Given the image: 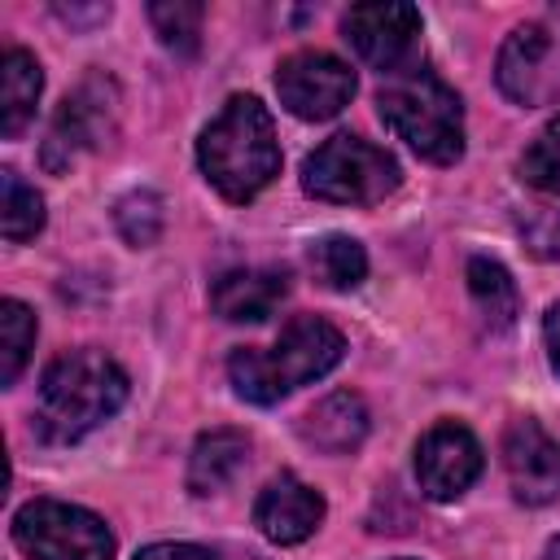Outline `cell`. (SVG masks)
Returning a JSON list of instances; mask_svg holds the SVG:
<instances>
[{"label":"cell","instance_id":"cell-9","mask_svg":"<svg viewBox=\"0 0 560 560\" xmlns=\"http://www.w3.org/2000/svg\"><path fill=\"white\" fill-rule=\"evenodd\" d=\"M499 88L516 105H551L560 96V22H525L499 48Z\"/></svg>","mask_w":560,"mask_h":560},{"label":"cell","instance_id":"cell-20","mask_svg":"<svg viewBox=\"0 0 560 560\" xmlns=\"http://www.w3.org/2000/svg\"><path fill=\"white\" fill-rule=\"evenodd\" d=\"M311 267H315V276L328 284V289H359L363 284V276H368V254H363V245L354 241V236H324V241H315V249H311Z\"/></svg>","mask_w":560,"mask_h":560},{"label":"cell","instance_id":"cell-14","mask_svg":"<svg viewBox=\"0 0 560 560\" xmlns=\"http://www.w3.org/2000/svg\"><path fill=\"white\" fill-rule=\"evenodd\" d=\"M289 293V276L271 267H236L223 271L210 289V306L228 324H262Z\"/></svg>","mask_w":560,"mask_h":560},{"label":"cell","instance_id":"cell-21","mask_svg":"<svg viewBox=\"0 0 560 560\" xmlns=\"http://www.w3.org/2000/svg\"><path fill=\"white\" fill-rule=\"evenodd\" d=\"M0 346H4L0 350V381L13 385L22 376L31 350H35V315L18 298H4L0 302Z\"/></svg>","mask_w":560,"mask_h":560},{"label":"cell","instance_id":"cell-10","mask_svg":"<svg viewBox=\"0 0 560 560\" xmlns=\"http://www.w3.org/2000/svg\"><path fill=\"white\" fill-rule=\"evenodd\" d=\"M276 92H280V105L293 118L324 122V118H332V114H341L350 105V96H354V70L341 57H332V52L302 48V52H293V57L280 61Z\"/></svg>","mask_w":560,"mask_h":560},{"label":"cell","instance_id":"cell-26","mask_svg":"<svg viewBox=\"0 0 560 560\" xmlns=\"http://www.w3.org/2000/svg\"><path fill=\"white\" fill-rule=\"evenodd\" d=\"M136 560H219V556L197 542H153V547L136 551Z\"/></svg>","mask_w":560,"mask_h":560},{"label":"cell","instance_id":"cell-3","mask_svg":"<svg viewBox=\"0 0 560 560\" xmlns=\"http://www.w3.org/2000/svg\"><path fill=\"white\" fill-rule=\"evenodd\" d=\"M197 162L228 201L258 197L280 171V144L267 105L258 96H232L201 131Z\"/></svg>","mask_w":560,"mask_h":560},{"label":"cell","instance_id":"cell-7","mask_svg":"<svg viewBox=\"0 0 560 560\" xmlns=\"http://www.w3.org/2000/svg\"><path fill=\"white\" fill-rule=\"evenodd\" d=\"M114 122H118V88L105 74L83 79L61 101V109H57V118L48 127V140L39 149V162L52 175L70 171L88 149L105 144V136H114Z\"/></svg>","mask_w":560,"mask_h":560},{"label":"cell","instance_id":"cell-23","mask_svg":"<svg viewBox=\"0 0 560 560\" xmlns=\"http://www.w3.org/2000/svg\"><path fill=\"white\" fill-rule=\"evenodd\" d=\"M114 228L122 232V241L127 245H153L158 236H162V201H158V192H149V188H140V192H127V197H118V206H114Z\"/></svg>","mask_w":560,"mask_h":560},{"label":"cell","instance_id":"cell-8","mask_svg":"<svg viewBox=\"0 0 560 560\" xmlns=\"http://www.w3.org/2000/svg\"><path fill=\"white\" fill-rule=\"evenodd\" d=\"M341 31L350 48L381 74H407L420 66V9L376 0V4H354L341 18Z\"/></svg>","mask_w":560,"mask_h":560},{"label":"cell","instance_id":"cell-12","mask_svg":"<svg viewBox=\"0 0 560 560\" xmlns=\"http://www.w3.org/2000/svg\"><path fill=\"white\" fill-rule=\"evenodd\" d=\"M503 468L512 494L529 508L560 499V442L538 420H512L503 433Z\"/></svg>","mask_w":560,"mask_h":560},{"label":"cell","instance_id":"cell-2","mask_svg":"<svg viewBox=\"0 0 560 560\" xmlns=\"http://www.w3.org/2000/svg\"><path fill=\"white\" fill-rule=\"evenodd\" d=\"M127 402V372L105 350L57 354L39 376V438L79 442Z\"/></svg>","mask_w":560,"mask_h":560},{"label":"cell","instance_id":"cell-5","mask_svg":"<svg viewBox=\"0 0 560 560\" xmlns=\"http://www.w3.org/2000/svg\"><path fill=\"white\" fill-rule=\"evenodd\" d=\"M402 184L394 153L363 136H332L302 162V188L319 201L337 206H372L385 201Z\"/></svg>","mask_w":560,"mask_h":560},{"label":"cell","instance_id":"cell-11","mask_svg":"<svg viewBox=\"0 0 560 560\" xmlns=\"http://www.w3.org/2000/svg\"><path fill=\"white\" fill-rule=\"evenodd\" d=\"M477 477H481V442L464 424L442 420L416 442V481L429 499L451 503Z\"/></svg>","mask_w":560,"mask_h":560},{"label":"cell","instance_id":"cell-27","mask_svg":"<svg viewBox=\"0 0 560 560\" xmlns=\"http://www.w3.org/2000/svg\"><path fill=\"white\" fill-rule=\"evenodd\" d=\"M542 341H547V359H551V368L560 372V302L547 311V319H542Z\"/></svg>","mask_w":560,"mask_h":560},{"label":"cell","instance_id":"cell-25","mask_svg":"<svg viewBox=\"0 0 560 560\" xmlns=\"http://www.w3.org/2000/svg\"><path fill=\"white\" fill-rule=\"evenodd\" d=\"M521 232H525V245L547 258V262H560V214L556 210H538L529 219H521Z\"/></svg>","mask_w":560,"mask_h":560},{"label":"cell","instance_id":"cell-22","mask_svg":"<svg viewBox=\"0 0 560 560\" xmlns=\"http://www.w3.org/2000/svg\"><path fill=\"white\" fill-rule=\"evenodd\" d=\"M149 18H153V31L162 35V44L171 52H179V57H192L197 52V44H201V18H206L201 4H192V0H166V4H153Z\"/></svg>","mask_w":560,"mask_h":560},{"label":"cell","instance_id":"cell-13","mask_svg":"<svg viewBox=\"0 0 560 560\" xmlns=\"http://www.w3.org/2000/svg\"><path fill=\"white\" fill-rule=\"evenodd\" d=\"M324 521V499L319 490H311L302 477L293 472H280L271 477L258 499H254V525L262 529V538L280 542V547H293L302 538L315 534V525Z\"/></svg>","mask_w":560,"mask_h":560},{"label":"cell","instance_id":"cell-1","mask_svg":"<svg viewBox=\"0 0 560 560\" xmlns=\"http://www.w3.org/2000/svg\"><path fill=\"white\" fill-rule=\"evenodd\" d=\"M341 350H346V341H341V332L328 319H319V315H293L280 328V337H276L271 350H258V346L232 350L228 376H232V389L245 402L271 407L289 389L328 376L341 363Z\"/></svg>","mask_w":560,"mask_h":560},{"label":"cell","instance_id":"cell-18","mask_svg":"<svg viewBox=\"0 0 560 560\" xmlns=\"http://www.w3.org/2000/svg\"><path fill=\"white\" fill-rule=\"evenodd\" d=\"M464 280H468V293H472V302H477V311L486 315L490 328H512V324H516L521 293H516V280L508 276L503 262H494V258H472L468 271H464Z\"/></svg>","mask_w":560,"mask_h":560},{"label":"cell","instance_id":"cell-16","mask_svg":"<svg viewBox=\"0 0 560 560\" xmlns=\"http://www.w3.org/2000/svg\"><path fill=\"white\" fill-rule=\"evenodd\" d=\"M44 88V70L26 48H9L0 57V131L4 140H18L22 127L35 118V101Z\"/></svg>","mask_w":560,"mask_h":560},{"label":"cell","instance_id":"cell-24","mask_svg":"<svg viewBox=\"0 0 560 560\" xmlns=\"http://www.w3.org/2000/svg\"><path fill=\"white\" fill-rule=\"evenodd\" d=\"M521 179L538 192H560V114L521 153Z\"/></svg>","mask_w":560,"mask_h":560},{"label":"cell","instance_id":"cell-19","mask_svg":"<svg viewBox=\"0 0 560 560\" xmlns=\"http://www.w3.org/2000/svg\"><path fill=\"white\" fill-rule=\"evenodd\" d=\"M44 228V197L18 179V171H0V232L4 241H31Z\"/></svg>","mask_w":560,"mask_h":560},{"label":"cell","instance_id":"cell-17","mask_svg":"<svg viewBox=\"0 0 560 560\" xmlns=\"http://www.w3.org/2000/svg\"><path fill=\"white\" fill-rule=\"evenodd\" d=\"M245 455H249V438L241 429H210V433H201L192 455H188V490L192 494L223 490L241 472Z\"/></svg>","mask_w":560,"mask_h":560},{"label":"cell","instance_id":"cell-15","mask_svg":"<svg viewBox=\"0 0 560 560\" xmlns=\"http://www.w3.org/2000/svg\"><path fill=\"white\" fill-rule=\"evenodd\" d=\"M298 433L306 446H315L324 455H350L368 438V402L350 389H337V394L319 398L298 420Z\"/></svg>","mask_w":560,"mask_h":560},{"label":"cell","instance_id":"cell-28","mask_svg":"<svg viewBox=\"0 0 560 560\" xmlns=\"http://www.w3.org/2000/svg\"><path fill=\"white\" fill-rule=\"evenodd\" d=\"M542 560H560V538H551V542H547V551H542Z\"/></svg>","mask_w":560,"mask_h":560},{"label":"cell","instance_id":"cell-4","mask_svg":"<svg viewBox=\"0 0 560 560\" xmlns=\"http://www.w3.org/2000/svg\"><path fill=\"white\" fill-rule=\"evenodd\" d=\"M376 105H381L385 127L398 140H407V149H416L424 162H438V166L459 162V153H464V105H459V96L446 79L416 66L407 74H394L381 88Z\"/></svg>","mask_w":560,"mask_h":560},{"label":"cell","instance_id":"cell-29","mask_svg":"<svg viewBox=\"0 0 560 560\" xmlns=\"http://www.w3.org/2000/svg\"><path fill=\"white\" fill-rule=\"evenodd\" d=\"M398 560H407V556H398Z\"/></svg>","mask_w":560,"mask_h":560},{"label":"cell","instance_id":"cell-6","mask_svg":"<svg viewBox=\"0 0 560 560\" xmlns=\"http://www.w3.org/2000/svg\"><path fill=\"white\" fill-rule=\"evenodd\" d=\"M13 542L31 560H114L109 525L61 499H35L13 516Z\"/></svg>","mask_w":560,"mask_h":560}]
</instances>
